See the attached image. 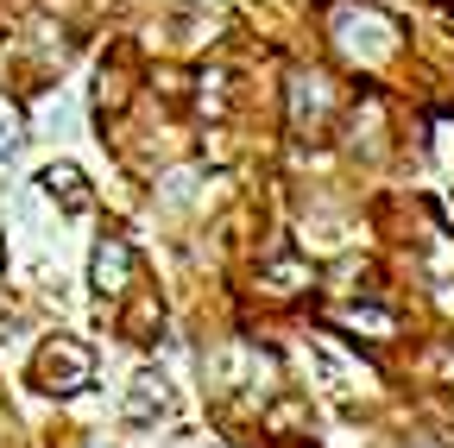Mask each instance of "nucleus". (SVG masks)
<instances>
[{
    "instance_id": "7ed1b4c3",
    "label": "nucleus",
    "mask_w": 454,
    "mask_h": 448,
    "mask_svg": "<svg viewBox=\"0 0 454 448\" xmlns=\"http://www.w3.org/2000/svg\"><path fill=\"white\" fill-rule=\"evenodd\" d=\"M38 196L64 202L70 215H82V208H89V184H82L76 164H44V171H38Z\"/></svg>"
},
{
    "instance_id": "20e7f679",
    "label": "nucleus",
    "mask_w": 454,
    "mask_h": 448,
    "mask_svg": "<svg viewBox=\"0 0 454 448\" xmlns=\"http://www.w3.org/2000/svg\"><path fill=\"white\" fill-rule=\"evenodd\" d=\"M164 411H170V385H164L158 373H139V379H133V398H127L121 417H127V423H152V417H164Z\"/></svg>"
},
{
    "instance_id": "f257e3e1",
    "label": "nucleus",
    "mask_w": 454,
    "mask_h": 448,
    "mask_svg": "<svg viewBox=\"0 0 454 448\" xmlns=\"http://www.w3.org/2000/svg\"><path fill=\"white\" fill-rule=\"evenodd\" d=\"M26 379L44 391V398H76V391H89V379H95V348L76 342V334H44L32 348Z\"/></svg>"
},
{
    "instance_id": "39448f33",
    "label": "nucleus",
    "mask_w": 454,
    "mask_h": 448,
    "mask_svg": "<svg viewBox=\"0 0 454 448\" xmlns=\"http://www.w3.org/2000/svg\"><path fill=\"white\" fill-rule=\"evenodd\" d=\"M20 152H26V114L13 101H0V171H13Z\"/></svg>"
},
{
    "instance_id": "f03ea898",
    "label": "nucleus",
    "mask_w": 454,
    "mask_h": 448,
    "mask_svg": "<svg viewBox=\"0 0 454 448\" xmlns=\"http://www.w3.org/2000/svg\"><path fill=\"white\" fill-rule=\"evenodd\" d=\"M133 271H139V253L127 234H101L95 240V259H89V278H95V291L101 297H121L133 285Z\"/></svg>"
}]
</instances>
